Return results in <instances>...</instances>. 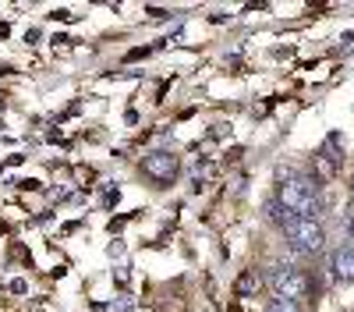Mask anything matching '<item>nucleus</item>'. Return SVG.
<instances>
[{
	"instance_id": "obj_1",
	"label": "nucleus",
	"mask_w": 354,
	"mask_h": 312,
	"mask_svg": "<svg viewBox=\"0 0 354 312\" xmlns=\"http://www.w3.org/2000/svg\"><path fill=\"white\" fill-rule=\"evenodd\" d=\"M277 203H280L290 217L315 220V213H319V188H315L312 178H287V181H280Z\"/></svg>"
},
{
	"instance_id": "obj_6",
	"label": "nucleus",
	"mask_w": 354,
	"mask_h": 312,
	"mask_svg": "<svg viewBox=\"0 0 354 312\" xmlns=\"http://www.w3.org/2000/svg\"><path fill=\"white\" fill-rule=\"evenodd\" d=\"M255 288H259V277H255V270H248V273H241V277H238V284H234V295L245 298V295H252Z\"/></svg>"
},
{
	"instance_id": "obj_5",
	"label": "nucleus",
	"mask_w": 354,
	"mask_h": 312,
	"mask_svg": "<svg viewBox=\"0 0 354 312\" xmlns=\"http://www.w3.org/2000/svg\"><path fill=\"white\" fill-rule=\"evenodd\" d=\"M333 280H354V241L351 245H340L337 252H333Z\"/></svg>"
},
{
	"instance_id": "obj_2",
	"label": "nucleus",
	"mask_w": 354,
	"mask_h": 312,
	"mask_svg": "<svg viewBox=\"0 0 354 312\" xmlns=\"http://www.w3.org/2000/svg\"><path fill=\"white\" fill-rule=\"evenodd\" d=\"M283 235L290 241V248L298 255H312L322 248V241H326V235H322V227L315 220H301V217H290L283 223Z\"/></svg>"
},
{
	"instance_id": "obj_4",
	"label": "nucleus",
	"mask_w": 354,
	"mask_h": 312,
	"mask_svg": "<svg viewBox=\"0 0 354 312\" xmlns=\"http://www.w3.org/2000/svg\"><path fill=\"white\" fill-rule=\"evenodd\" d=\"M177 170H181V160L174 153H163V149H156L142 160V178H149L156 188H167L177 178Z\"/></svg>"
},
{
	"instance_id": "obj_7",
	"label": "nucleus",
	"mask_w": 354,
	"mask_h": 312,
	"mask_svg": "<svg viewBox=\"0 0 354 312\" xmlns=\"http://www.w3.org/2000/svg\"><path fill=\"white\" fill-rule=\"evenodd\" d=\"M266 312H301V309H298V302H290V298H273Z\"/></svg>"
},
{
	"instance_id": "obj_3",
	"label": "nucleus",
	"mask_w": 354,
	"mask_h": 312,
	"mask_svg": "<svg viewBox=\"0 0 354 312\" xmlns=\"http://www.w3.org/2000/svg\"><path fill=\"white\" fill-rule=\"evenodd\" d=\"M266 284H270L273 298L298 302V298L308 295V277H305L301 270H294V266H273L270 273H266Z\"/></svg>"
}]
</instances>
